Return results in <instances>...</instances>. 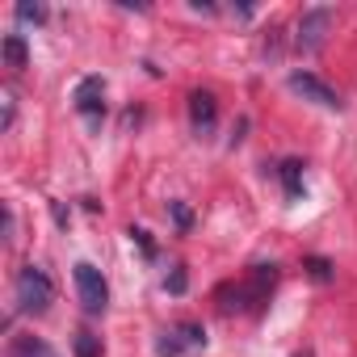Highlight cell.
Here are the masks:
<instances>
[{
	"instance_id": "30bf717a",
	"label": "cell",
	"mask_w": 357,
	"mask_h": 357,
	"mask_svg": "<svg viewBox=\"0 0 357 357\" xmlns=\"http://www.w3.org/2000/svg\"><path fill=\"white\" fill-rule=\"evenodd\" d=\"M26 59H30L26 38H22V34H9V38H5V63H9L13 72H22V68H26Z\"/></svg>"
},
{
	"instance_id": "4fadbf2b",
	"label": "cell",
	"mask_w": 357,
	"mask_h": 357,
	"mask_svg": "<svg viewBox=\"0 0 357 357\" xmlns=\"http://www.w3.org/2000/svg\"><path fill=\"white\" fill-rule=\"evenodd\" d=\"M185 353V340L176 336V328H168L160 340H155V357H181Z\"/></svg>"
},
{
	"instance_id": "9a60e30c",
	"label": "cell",
	"mask_w": 357,
	"mask_h": 357,
	"mask_svg": "<svg viewBox=\"0 0 357 357\" xmlns=\"http://www.w3.org/2000/svg\"><path fill=\"white\" fill-rule=\"evenodd\" d=\"M17 22L43 26V22H47V5H30V0H22V5H17Z\"/></svg>"
},
{
	"instance_id": "3957f363",
	"label": "cell",
	"mask_w": 357,
	"mask_h": 357,
	"mask_svg": "<svg viewBox=\"0 0 357 357\" xmlns=\"http://www.w3.org/2000/svg\"><path fill=\"white\" fill-rule=\"evenodd\" d=\"M332 9L328 5H311V9H303V17H298V34H294V47L303 51V55H315L319 47H324V38H328V30H332Z\"/></svg>"
},
{
	"instance_id": "ac0fdd59",
	"label": "cell",
	"mask_w": 357,
	"mask_h": 357,
	"mask_svg": "<svg viewBox=\"0 0 357 357\" xmlns=\"http://www.w3.org/2000/svg\"><path fill=\"white\" fill-rule=\"evenodd\" d=\"M168 211H172V223H176V227H181V231H190V223H194V215H190V206H181V202H172Z\"/></svg>"
},
{
	"instance_id": "d6986e66",
	"label": "cell",
	"mask_w": 357,
	"mask_h": 357,
	"mask_svg": "<svg viewBox=\"0 0 357 357\" xmlns=\"http://www.w3.org/2000/svg\"><path fill=\"white\" fill-rule=\"evenodd\" d=\"M13 227H17V219H13V206H5V240H13Z\"/></svg>"
},
{
	"instance_id": "8992f818",
	"label": "cell",
	"mask_w": 357,
	"mask_h": 357,
	"mask_svg": "<svg viewBox=\"0 0 357 357\" xmlns=\"http://www.w3.org/2000/svg\"><path fill=\"white\" fill-rule=\"evenodd\" d=\"M72 101H76V114L97 126V122L105 118V80H101V76H84V80L76 84V97H72Z\"/></svg>"
},
{
	"instance_id": "5bb4252c",
	"label": "cell",
	"mask_w": 357,
	"mask_h": 357,
	"mask_svg": "<svg viewBox=\"0 0 357 357\" xmlns=\"http://www.w3.org/2000/svg\"><path fill=\"white\" fill-rule=\"evenodd\" d=\"M303 269H307L311 282H332V261H328V257H307Z\"/></svg>"
},
{
	"instance_id": "8fae6325",
	"label": "cell",
	"mask_w": 357,
	"mask_h": 357,
	"mask_svg": "<svg viewBox=\"0 0 357 357\" xmlns=\"http://www.w3.org/2000/svg\"><path fill=\"white\" fill-rule=\"evenodd\" d=\"M176 336L185 340V349H206V328L198 319H181L176 324Z\"/></svg>"
},
{
	"instance_id": "52a82bcc",
	"label": "cell",
	"mask_w": 357,
	"mask_h": 357,
	"mask_svg": "<svg viewBox=\"0 0 357 357\" xmlns=\"http://www.w3.org/2000/svg\"><path fill=\"white\" fill-rule=\"evenodd\" d=\"M190 122H194L198 135L215 130V122H219V101H215L211 89H194V93H190Z\"/></svg>"
},
{
	"instance_id": "ba28073f",
	"label": "cell",
	"mask_w": 357,
	"mask_h": 357,
	"mask_svg": "<svg viewBox=\"0 0 357 357\" xmlns=\"http://www.w3.org/2000/svg\"><path fill=\"white\" fill-rule=\"evenodd\" d=\"M9 357H55V349L43 340V336H13L9 340Z\"/></svg>"
},
{
	"instance_id": "5b68a950",
	"label": "cell",
	"mask_w": 357,
	"mask_h": 357,
	"mask_svg": "<svg viewBox=\"0 0 357 357\" xmlns=\"http://www.w3.org/2000/svg\"><path fill=\"white\" fill-rule=\"evenodd\" d=\"M290 93H298L303 101H311V105H319V109H340L344 101H340V93L328 84V80H319L315 72H290Z\"/></svg>"
},
{
	"instance_id": "9c48e42d",
	"label": "cell",
	"mask_w": 357,
	"mask_h": 357,
	"mask_svg": "<svg viewBox=\"0 0 357 357\" xmlns=\"http://www.w3.org/2000/svg\"><path fill=\"white\" fill-rule=\"evenodd\" d=\"M278 176L286 185V198H298L303 194V160H282L278 164Z\"/></svg>"
},
{
	"instance_id": "7a4b0ae2",
	"label": "cell",
	"mask_w": 357,
	"mask_h": 357,
	"mask_svg": "<svg viewBox=\"0 0 357 357\" xmlns=\"http://www.w3.org/2000/svg\"><path fill=\"white\" fill-rule=\"evenodd\" d=\"M51 298H55L51 278H47L38 265H26V269L17 273V307H22L26 315H43V311L51 307Z\"/></svg>"
},
{
	"instance_id": "277c9868",
	"label": "cell",
	"mask_w": 357,
	"mask_h": 357,
	"mask_svg": "<svg viewBox=\"0 0 357 357\" xmlns=\"http://www.w3.org/2000/svg\"><path fill=\"white\" fill-rule=\"evenodd\" d=\"M76 294H80V303H84L89 315H101L109 307V286H105V278H101L97 265H89V261L76 265Z\"/></svg>"
},
{
	"instance_id": "e0dca14e",
	"label": "cell",
	"mask_w": 357,
	"mask_h": 357,
	"mask_svg": "<svg viewBox=\"0 0 357 357\" xmlns=\"http://www.w3.org/2000/svg\"><path fill=\"white\" fill-rule=\"evenodd\" d=\"M164 286H168L172 294H185V286H190V278H185V265H172V273L164 278Z\"/></svg>"
},
{
	"instance_id": "2e32d148",
	"label": "cell",
	"mask_w": 357,
	"mask_h": 357,
	"mask_svg": "<svg viewBox=\"0 0 357 357\" xmlns=\"http://www.w3.org/2000/svg\"><path fill=\"white\" fill-rule=\"evenodd\" d=\"M130 240L139 244V252H143L147 261H155V240H151V231H143V227H130Z\"/></svg>"
},
{
	"instance_id": "7c38bea8",
	"label": "cell",
	"mask_w": 357,
	"mask_h": 357,
	"mask_svg": "<svg viewBox=\"0 0 357 357\" xmlns=\"http://www.w3.org/2000/svg\"><path fill=\"white\" fill-rule=\"evenodd\" d=\"M72 353H76V357H101V336H93L89 328H84V332H76Z\"/></svg>"
},
{
	"instance_id": "6da1fadb",
	"label": "cell",
	"mask_w": 357,
	"mask_h": 357,
	"mask_svg": "<svg viewBox=\"0 0 357 357\" xmlns=\"http://www.w3.org/2000/svg\"><path fill=\"white\" fill-rule=\"evenodd\" d=\"M273 286H278V265H252L240 282H223V286L215 290V298H219V307H223L227 315H231V311L257 315V311H265Z\"/></svg>"
}]
</instances>
